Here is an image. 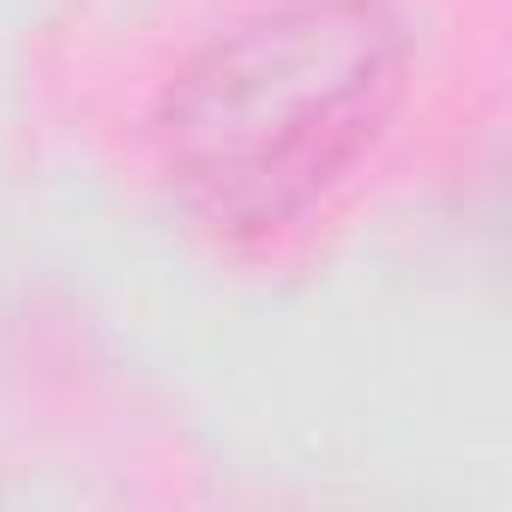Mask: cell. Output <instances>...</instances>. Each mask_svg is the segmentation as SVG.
Here are the masks:
<instances>
[{
	"mask_svg": "<svg viewBox=\"0 0 512 512\" xmlns=\"http://www.w3.org/2000/svg\"><path fill=\"white\" fill-rule=\"evenodd\" d=\"M404 85L410 25L392 0H266L163 85V181L217 241H272L362 169Z\"/></svg>",
	"mask_w": 512,
	"mask_h": 512,
	"instance_id": "1",
	"label": "cell"
}]
</instances>
